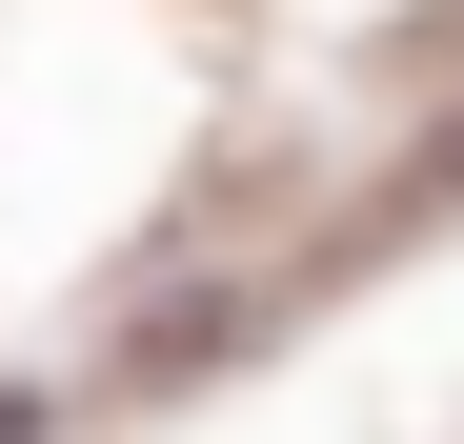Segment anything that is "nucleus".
<instances>
[{
	"instance_id": "nucleus-1",
	"label": "nucleus",
	"mask_w": 464,
	"mask_h": 444,
	"mask_svg": "<svg viewBox=\"0 0 464 444\" xmlns=\"http://www.w3.org/2000/svg\"><path fill=\"white\" fill-rule=\"evenodd\" d=\"M41 424H61V404H41V384H0V444H41Z\"/></svg>"
}]
</instances>
